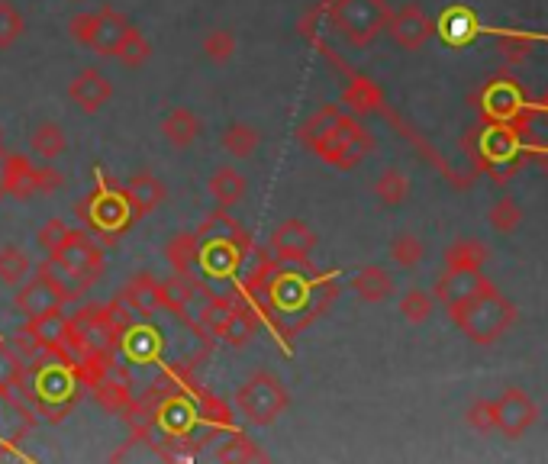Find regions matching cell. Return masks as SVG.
<instances>
[{"label": "cell", "mask_w": 548, "mask_h": 464, "mask_svg": "<svg viewBox=\"0 0 548 464\" xmlns=\"http://www.w3.org/2000/svg\"><path fill=\"white\" fill-rule=\"evenodd\" d=\"M300 139L307 142L310 152H316L326 165H333L339 171H352L355 165H362V158L374 149V139L368 129L336 104H326L316 110L310 120L300 126Z\"/></svg>", "instance_id": "6da1fadb"}, {"label": "cell", "mask_w": 548, "mask_h": 464, "mask_svg": "<svg viewBox=\"0 0 548 464\" xmlns=\"http://www.w3.org/2000/svg\"><path fill=\"white\" fill-rule=\"evenodd\" d=\"M333 294H336V287L329 274H323V278H304V274L284 271L274 265L268 281L258 287V294L252 300H262V307L268 310L274 323L300 316V326H307L313 316H320V310L329 307Z\"/></svg>", "instance_id": "7a4b0ae2"}, {"label": "cell", "mask_w": 548, "mask_h": 464, "mask_svg": "<svg viewBox=\"0 0 548 464\" xmlns=\"http://www.w3.org/2000/svg\"><path fill=\"white\" fill-rule=\"evenodd\" d=\"M162 136L168 145H175V149H191L200 136V120L194 110L187 107H175L165 120H162Z\"/></svg>", "instance_id": "44dd1931"}, {"label": "cell", "mask_w": 548, "mask_h": 464, "mask_svg": "<svg viewBox=\"0 0 548 464\" xmlns=\"http://www.w3.org/2000/svg\"><path fill=\"white\" fill-rule=\"evenodd\" d=\"M487 261V245L478 239H455L445 249V268L452 271H481Z\"/></svg>", "instance_id": "4316f807"}, {"label": "cell", "mask_w": 548, "mask_h": 464, "mask_svg": "<svg viewBox=\"0 0 548 464\" xmlns=\"http://www.w3.org/2000/svg\"><path fill=\"white\" fill-rule=\"evenodd\" d=\"M113 97V84L100 68H81L75 78L68 81V100L84 113H97Z\"/></svg>", "instance_id": "9a60e30c"}, {"label": "cell", "mask_w": 548, "mask_h": 464, "mask_svg": "<svg viewBox=\"0 0 548 464\" xmlns=\"http://www.w3.org/2000/svg\"><path fill=\"white\" fill-rule=\"evenodd\" d=\"M13 307H17L20 316L36 319V316L49 313V310H59V307H62V300L55 297V290L36 274V278H30V281H23V284H20L17 297H13Z\"/></svg>", "instance_id": "d6986e66"}, {"label": "cell", "mask_w": 548, "mask_h": 464, "mask_svg": "<svg viewBox=\"0 0 548 464\" xmlns=\"http://www.w3.org/2000/svg\"><path fill=\"white\" fill-rule=\"evenodd\" d=\"M49 258L59 268L75 274V278L88 281L91 287L100 278V271H104V252H100V245L91 239L88 229H68L65 239L49 252Z\"/></svg>", "instance_id": "9c48e42d"}, {"label": "cell", "mask_w": 548, "mask_h": 464, "mask_svg": "<svg viewBox=\"0 0 548 464\" xmlns=\"http://www.w3.org/2000/svg\"><path fill=\"white\" fill-rule=\"evenodd\" d=\"M30 149L42 158H59L68 149V136L59 123H39L30 133Z\"/></svg>", "instance_id": "f1b7e54d"}, {"label": "cell", "mask_w": 548, "mask_h": 464, "mask_svg": "<svg viewBox=\"0 0 548 464\" xmlns=\"http://www.w3.org/2000/svg\"><path fill=\"white\" fill-rule=\"evenodd\" d=\"M197 258H200L197 232H175V236L165 242V261L175 274H191L197 268Z\"/></svg>", "instance_id": "d4e9b609"}, {"label": "cell", "mask_w": 548, "mask_h": 464, "mask_svg": "<svg viewBox=\"0 0 548 464\" xmlns=\"http://www.w3.org/2000/svg\"><path fill=\"white\" fill-rule=\"evenodd\" d=\"M39 278L55 290V297H59L62 303H75V300H81V297L91 290L88 281H81V278H75L71 271L59 268L52 258H49V261H42V265H39Z\"/></svg>", "instance_id": "7402d4cb"}, {"label": "cell", "mask_w": 548, "mask_h": 464, "mask_svg": "<svg viewBox=\"0 0 548 464\" xmlns=\"http://www.w3.org/2000/svg\"><path fill=\"white\" fill-rule=\"evenodd\" d=\"M436 33L449 42V46H465L478 36V20L468 7H452L442 13V20L436 23Z\"/></svg>", "instance_id": "603a6c76"}, {"label": "cell", "mask_w": 548, "mask_h": 464, "mask_svg": "<svg viewBox=\"0 0 548 464\" xmlns=\"http://www.w3.org/2000/svg\"><path fill=\"white\" fill-rule=\"evenodd\" d=\"M316 249V232L304 220H284L271 232V252L278 261L291 265H307V258Z\"/></svg>", "instance_id": "4fadbf2b"}, {"label": "cell", "mask_w": 548, "mask_h": 464, "mask_svg": "<svg viewBox=\"0 0 548 464\" xmlns=\"http://www.w3.org/2000/svg\"><path fill=\"white\" fill-rule=\"evenodd\" d=\"M410 194V178L397 168H387L378 174V181H374V197H378L384 207H400L403 200Z\"/></svg>", "instance_id": "4dcf8cb0"}, {"label": "cell", "mask_w": 548, "mask_h": 464, "mask_svg": "<svg viewBox=\"0 0 548 464\" xmlns=\"http://www.w3.org/2000/svg\"><path fill=\"white\" fill-rule=\"evenodd\" d=\"M236 406L252 426H271L287 413L291 394H287V387L278 374L255 371L249 381L236 390Z\"/></svg>", "instance_id": "5b68a950"}, {"label": "cell", "mask_w": 548, "mask_h": 464, "mask_svg": "<svg viewBox=\"0 0 548 464\" xmlns=\"http://www.w3.org/2000/svg\"><path fill=\"white\" fill-rule=\"evenodd\" d=\"M213 200L220 203V207H236V203L245 197V191H249V181H245V174H239L236 168H216L213 178L207 181Z\"/></svg>", "instance_id": "484cf974"}, {"label": "cell", "mask_w": 548, "mask_h": 464, "mask_svg": "<svg viewBox=\"0 0 548 464\" xmlns=\"http://www.w3.org/2000/svg\"><path fill=\"white\" fill-rule=\"evenodd\" d=\"M352 290L365 303H384L387 297L394 294V278L387 274L381 265H365L362 271L352 278Z\"/></svg>", "instance_id": "cb8c5ba5"}, {"label": "cell", "mask_w": 548, "mask_h": 464, "mask_svg": "<svg viewBox=\"0 0 548 464\" xmlns=\"http://www.w3.org/2000/svg\"><path fill=\"white\" fill-rule=\"evenodd\" d=\"M123 300L139 316H155L158 310H165V281H158L152 271H139L136 278H129Z\"/></svg>", "instance_id": "ac0fdd59"}, {"label": "cell", "mask_w": 548, "mask_h": 464, "mask_svg": "<svg viewBox=\"0 0 548 464\" xmlns=\"http://www.w3.org/2000/svg\"><path fill=\"white\" fill-rule=\"evenodd\" d=\"M258 145H262V133H258L255 126L249 123H233L226 126L223 133V149L233 155V158H252L258 152Z\"/></svg>", "instance_id": "83f0119b"}, {"label": "cell", "mask_w": 548, "mask_h": 464, "mask_svg": "<svg viewBox=\"0 0 548 464\" xmlns=\"http://www.w3.org/2000/svg\"><path fill=\"white\" fill-rule=\"evenodd\" d=\"M23 36V13L13 0H0V49H10Z\"/></svg>", "instance_id": "74e56055"}, {"label": "cell", "mask_w": 548, "mask_h": 464, "mask_svg": "<svg viewBox=\"0 0 548 464\" xmlns=\"http://www.w3.org/2000/svg\"><path fill=\"white\" fill-rule=\"evenodd\" d=\"M378 100H381V91L371 81H365V78H358L349 87V91H345V104H349L352 110H358V113L374 110V107H378Z\"/></svg>", "instance_id": "ab89813d"}, {"label": "cell", "mask_w": 548, "mask_h": 464, "mask_svg": "<svg viewBox=\"0 0 548 464\" xmlns=\"http://www.w3.org/2000/svg\"><path fill=\"white\" fill-rule=\"evenodd\" d=\"M26 336H33L39 345H46L52 348V352H62V348L68 342H75L78 345V336H75V326H71V319L59 310H49V313H42L36 319H26Z\"/></svg>", "instance_id": "2e32d148"}, {"label": "cell", "mask_w": 548, "mask_h": 464, "mask_svg": "<svg viewBox=\"0 0 548 464\" xmlns=\"http://www.w3.org/2000/svg\"><path fill=\"white\" fill-rule=\"evenodd\" d=\"M75 213L84 223V229L110 242H117L123 232L136 223L133 207H129L123 187L117 184H97L88 197L75 203Z\"/></svg>", "instance_id": "277c9868"}, {"label": "cell", "mask_w": 548, "mask_h": 464, "mask_svg": "<svg viewBox=\"0 0 548 464\" xmlns=\"http://www.w3.org/2000/svg\"><path fill=\"white\" fill-rule=\"evenodd\" d=\"M487 223L497 232H513L519 223H523V210H519V203L513 197H500L494 207L487 210Z\"/></svg>", "instance_id": "d590c367"}, {"label": "cell", "mask_w": 548, "mask_h": 464, "mask_svg": "<svg viewBox=\"0 0 548 464\" xmlns=\"http://www.w3.org/2000/svg\"><path fill=\"white\" fill-rule=\"evenodd\" d=\"M255 332H258V316L245 307V303H233L229 313L223 316L220 329H216V336H220L226 345L242 348V345H249L255 339Z\"/></svg>", "instance_id": "ffe728a7"}, {"label": "cell", "mask_w": 548, "mask_h": 464, "mask_svg": "<svg viewBox=\"0 0 548 464\" xmlns=\"http://www.w3.org/2000/svg\"><path fill=\"white\" fill-rule=\"evenodd\" d=\"M494 281H487L481 271H452L445 268V274L436 281V303H442L445 310H455L461 303H468L471 297H478L484 287H490Z\"/></svg>", "instance_id": "5bb4252c"}, {"label": "cell", "mask_w": 548, "mask_h": 464, "mask_svg": "<svg viewBox=\"0 0 548 464\" xmlns=\"http://www.w3.org/2000/svg\"><path fill=\"white\" fill-rule=\"evenodd\" d=\"M465 419H468V426H471L474 432H494V429H497V403L478 397V400H474V403L468 406Z\"/></svg>", "instance_id": "f35d334b"}, {"label": "cell", "mask_w": 548, "mask_h": 464, "mask_svg": "<svg viewBox=\"0 0 548 464\" xmlns=\"http://www.w3.org/2000/svg\"><path fill=\"white\" fill-rule=\"evenodd\" d=\"M387 17H391L387 0H336L329 10L336 33H342V39L352 42L355 49L371 46L384 33Z\"/></svg>", "instance_id": "8992f818"}, {"label": "cell", "mask_w": 548, "mask_h": 464, "mask_svg": "<svg viewBox=\"0 0 548 464\" xmlns=\"http://www.w3.org/2000/svg\"><path fill=\"white\" fill-rule=\"evenodd\" d=\"M432 310H436V297L426 294V290H420V287L407 290V294H403V300H400V313L413 326L426 323V319L432 316Z\"/></svg>", "instance_id": "d6a6232c"}, {"label": "cell", "mask_w": 548, "mask_h": 464, "mask_svg": "<svg viewBox=\"0 0 548 464\" xmlns=\"http://www.w3.org/2000/svg\"><path fill=\"white\" fill-rule=\"evenodd\" d=\"M423 255H426L423 242L416 239L413 232H397V236L391 239V258L400 268H416L423 261Z\"/></svg>", "instance_id": "e575fe53"}, {"label": "cell", "mask_w": 548, "mask_h": 464, "mask_svg": "<svg viewBox=\"0 0 548 464\" xmlns=\"http://www.w3.org/2000/svg\"><path fill=\"white\" fill-rule=\"evenodd\" d=\"M494 403H497V429L507 435V439H523V435L536 426L539 406L519 387H507Z\"/></svg>", "instance_id": "8fae6325"}, {"label": "cell", "mask_w": 548, "mask_h": 464, "mask_svg": "<svg viewBox=\"0 0 548 464\" xmlns=\"http://www.w3.org/2000/svg\"><path fill=\"white\" fill-rule=\"evenodd\" d=\"M65 232H68V226L62 223V220H52V223H46L39 229V236H36V242L42 245L46 252H52L55 245H59L62 239H65Z\"/></svg>", "instance_id": "7bdbcfd3"}, {"label": "cell", "mask_w": 548, "mask_h": 464, "mask_svg": "<svg viewBox=\"0 0 548 464\" xmlns=\"http://www.w3.org/2000/svg\"><path fill=\"white\" fill-rule=\"evenodd\" d=\"M23 384V365L20 358L10 352L7 345H0V394H13V387Z\"/></svg>", "instance_id": "60d3db41"}, {"label": "cell", "mask_w": 548, "mask_h": 464, "mask_svg": "<svg viewBox=\"0 0 548 464\" xmlns=\"http://www.w3.org/2000/svg\"><path fill=\"white\" fill-rule=\"evenodd\" d=\"M0 197H7V155L0 152Z\"/></svg>", "instance_id": "ee69618b"}, {"label": "cell", "mask_w": 548, "mask_h": 464, "mask_svg": "<svg viewBox=\"0 0 548 464\" xmlns=\"http://www.w3.org/2000/svg\"><path fill=\"white\" fill-rule=\"evenodd\" d=\"M30 268H33V261L20 245H4V249H0V281L7 287H20L26 278H30Z\"/></svg>", "instance_id": "f546056e"}, {"label": "cell", "mask_w": 548, "mask_h": 464, "mask_svg": "<svg viewBox=\"0 0 548 464\" xmlns=\"http://www.w3.org/2000/svg\"><path fill=\"white\" fill-rule=\"evenodd\" d=\"M123 194H126V200H129V207H133V216H136V220H142V216L155 213V210L165 203V197H168L165 181H162V178H155V174H149V171L133 174V178H129V181L123 184Z\"/></svg>", "instance_id": "e0dca14e"}, {"label": "cell", "mask_w": 548, "mask_h": 464, "mask_svg": "<svg viewBox=\"0 0 548 464\" xmlns=\"http://www.w3.org/2000/svg\"><path fill=\"white\" fill-rule=\"evenodd\" d=\"M204 55L210 58L213 65H226L229 58L236 55V36L223 26L210 29V33L204 36Z\"/></svg>", "instance_id": "836d02e7"}, {"label": "cell", "mask_w": 548, "mask_h": 464, "mask_svg": "<svg viewBox=\"0 0 548 464\" xmlns=\"http://www.w3.org/2000/svg\"><path fill=\"white\" fill-rule=\"evenodd\" d=\"M33 394H36L39 410L46 413L52 423H59L78 400V377L68 368V361H59V365H39L36 377H33Z\"/></svg>", "instance_id": "52a82bcc"}, {"label": "cell", "mask_w": 548, "mask_h": 464, "mask_svg": "<svg viewBox=\"0 0 548 464\" xmlns=\"http://www.w3.org/2000/svg\"><path fill=\"white\" fill-rule=\"evenodd\" d=\"M532 52V42L526 36H503L500 39V55H503V62H510V65H519V62H526V55Z\"/></svg>", "instance_id": "b9f144b4"}, {"label": "cell", "mask_w": 548, "mask_h": 464, "mask_svg": "<svg viewBox=\"0 0 548 464\" xmlns=\"http://www.w3.org/2000/svg\"><path fill=\"white\" fill-rule=\"evenodd\" d=\"M216 458H220V461H262L265 452H262V448H255V442L249 439V435L236 432L233 439L220 445Z\"/></svg>", "instance_id": "8d00e7d4"}, {"label": "cell", "mask_w": 548, "mask_h": 464, "mask_svg": "<svg viewBox=\"0 0 548 464\" xmlns=\"http://www.w3.org/2000/svg\"><path fill=\"white\" fill-rule=\"evenodd\" d=\"M449 316L474 345H494L500 336H507V332L513 329L516 303L510 297H503L500 290L490 284L481 290L478 297H471L468 303L449 310Z\"/></svg>", "instance_id": "3957f363"}, {"label": "cell", "mask_w": 548, "mask_h": 464, "mask_svg": "<svg viewBox=\"0 0 548 464\" xmlns=\"http://www.w3.org/2000/svg\"><path fill=\"white\" fill-rule=\"evenodd\" d=\"M113 58L123 65V68H142L152 58V46L149 39L142 36V29L129 26V33L123 36V42L117 46V52H113Z\"/></svg>", "instance_id": "1f68e13d"}, {"label": "cell", "mask_w": 548, "mask_h": 464, "mask_svg": "<svg viewBox=\"0 0 548 464\" xmlns=\"http://www.w3.org/2000/svg\"><path fill=\"white\" fill-rule=\"evenodd\" d=\"M384 29L391 33V39L397 42L400 49L416 52V49H423L426 42L432 39V33H436V23L426 17L423 7L407 4V7H400V10H391V17H387Z\"/></svg>", "instance_id": "7c38bea8"}, {"label": "cell", "mask_w": 548, "mask_h": 464, "mask_svg": "<svg viewBox=\"0 0 548 464\" xmlns=\"http://www.w3.org/2000/svg\"><path fill=\"white\" fill-rule=\"evenodd\" d=\"M55 187H62L59 171L36 168L23 155H7V197L30 200L42 191H55Z\"/></svg>", "instance_id": "30bf717a"}, {"label": "cell", "mask_w": 548, "mask_h": 464, "mask_svg": "<svg viewBox=\"0 0 548 464\" xmlns=\"http://www.w3.org/2000/svg\"><path fill=\"white\" fill-rule=\"evenodd\" d=\"M68 26H71V36H75V42H81V46L94 49L97 55H113L133 23H129L123 13L104 7L97 13H78V17H71Z\"/></svg>", "instance_id": "ba28073f"}]
</instances>
